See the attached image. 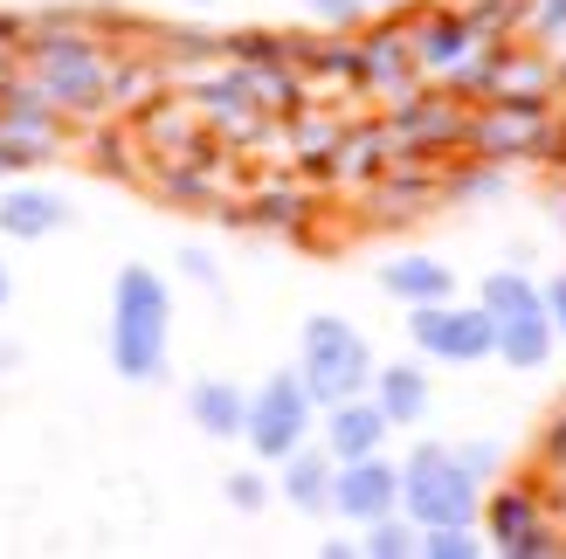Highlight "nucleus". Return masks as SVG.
I'll list each match as a JSON object with an SVG mask.
<instances>
[{
    "label": "nucleus",
    "mask_w": 566,
    "mask_h": 559,
    "mask_svg": "<svg viewBox=\"0 0 566 559\" xmlns=\"http://www.w3.org/2000/svg\"><path fill=\"white\" fill-rule=\"evenodd\" d=\"M318 414H325V450H332V463L380 456L387 435H394V422L380 414L374 394H346V401H332V408H318Z\"/></svg>",
    "instance_id": "9d476101"
},
{
    "label": "nucleus",
    "mask_w": 566,
    "mask_h": 559,
    "mask_svg": "<svg viewBox=\"0 0 566 559\" xmlns=\"http://www.w3.org/2000/svg\"><path fill=\"white\" fill-rule=\"evenodd\" d=\"M35 63V91L55 104V110H104V55L91 35H42L28 49Z\"/></svg>",
    "instance_id": "423d86ee"
},
{
    "label": "nucleus",
    "mask_w": 566,
    "mask_h": 559,
    "mask_svg": "<svg viewBox=\"0 0 566 559\" xmlns=\"http://www.w3.org/2000/svg\"><path fill=\"white\" fill-rule=\"evenodd\" d=\"M359 552L366 559H415V546H421V525L408 518V511H387V518H374V525H359Z\"/></svg>",
    "instance_id": "6ab92c4d"
},
{
    "label": "nucleus",
    "mask_w": 566,
    "mask_h": 559,
    "mask_svg": "<svg viewBox=\"0 0 566 559\" xmlns=\"http://www.w3.org/2000/svg\"><path fill=\"white\" fill-rule=\"evenodd\" d=\"M421 559H476V552H491V546H476L470 525H421Z\"/></svg>",
    "instance_id": "412c9836"
},
{
    "label": "nucleus",
    "mask_w": 566,
    "mask_h": 559,
    "mask_svg": "<svg viewBox=\"0 0 566 559\" xmlns=\"http://www.w3.org/2000/svg\"><path fill=\"white\" fill-rule=\"evenodd\" d=\"M401 511L415 525H476V511H484V484L463 470L457 450L415 442V450L401 456Z\"/></svg>",
    "instance_id": "7ed1b4c3"
},
{
    "label": "nucleus",
    "mask_w": 566,
    "mask_h": 559,
    "mask_svg": "<svg viewBox=\"0 0 566 559\" xmlns=\"http://www.w3.org/2000/svg\"><path fill=\"white\" fill-rule=\"evenodd\" d=\"M297 214H304V201H297V193H270V201H263V214H256V221H270V229H291Z\"/></svg>",
    "instance_id": "a878e982"
},
{
    "label": "nucleus",
    "mask_w": 566,
    "mask_h": 559,
    "mask_svg": "<svg viewBox=\"0 0 566 559\" xmlns=\"http://www.w3.org/2000/svg\"><path fill=\"white\" fill-rule=\"evenodd\" d=\"M49 131H55V104H49L42 91H14V97H8V110H0V138L35 159V152L49 146Z\"/></svg>",
    "instance_id": "a211bd4d"
},
{
    "label": "nucleus",
    "mask_w": 566,
    "mask_h": 559,
    "mask_svg": "<svg viewBox=\"0 0 566 559\" xmlns=\"http://www.w3.org/2000/svg\"><path fill=\"white\" fill-rule=\"evenodd\" d=\"M318 435V401H311L304 373H270L256 394H249V414H242V442L256 450V463H283L291 450Z\"/></svg>",
    "instance_id": "39448f33"
},
{
    "label": "nucleus",
    "mask_w": 566,
    "mask_h": 559,
    "mask_svg": "<svg viewBox=\"0 0 566 559\" xmlns=\"http://www.w3.org/2000/svg\"><path fill=\"white\" fill-rule=\"evenodd\" d=\"M408 70H415V49H408V35H394V28L359 49V76H374V83H394V76H408Z\"/></svg>",
    "instance_id": "aec40b11"
},
{
    "label": "nucleus",
    "mask_w": 566,
    "mask_h": 559,
    "mask_svg": "<svg viewBox=\"0 0 566 559\" xmlns=\"http://www.w3.org/2000/svg\"><path fill=\"white\" fill-rule=\"evenodd\" d=\"M180 270L193 276V284H208V291H214V256H208V249H187V256H180Z\"/></svg>",
    "instance_id": "c85d7f7f"
},
{
    "label": "nucleus",
    "mask_w": 566,
    "mask_h": 559,
    "mask_svg": "<svg viewBox=\"0 0 566 559\" xmlns=\"http://www.w3.org/2000/svg\"><path fill=\"white\" fill-rule=\"evenodd\" d=\"M366 394L380 401V414L394 429H415L421 414H429V373L415 367V359H401V367H374V387Z\"/></svg>",
    "instance_id": "f3484780"
},
{
    "label": "nucleus",
    "mask_w": 566,
    "mask_h": 559,
    "mask_svg": "<svg viewBox=\"0 0 566 559\" xmlns=\"http://www.w3.org/2000/svg\"><path fill=\"white\" fill-rule=\"evenodd\" d=\"M332 511L346 525H374L387 511H401V463L387 456H359L332 470Z\"/></svg>",
    "instance_id": "1a4fd4ad"
},
{
    "label": "nucleus",
    "mask_w": 566,
    "mask_h": 559,
    "mask_svg": "<svg viewBox=\"0 0 566 559\" xmlns=\"http://www.w3.org/2000/svg\"><path fill=\"white\" fill-rule=\"evenodd\" d=\"M70 221V201L63 193H49V187H8L0 193V235L8 242H42L55 235Z\"/></svg>",
    "instance_id": "ddd939ff"
},
{
    "label": "nucleus",
    "mask_w": 566,
    "mask_h": 559,
    "mask_svg": "<svg viewBox=\"0 0 566 559\" xmlns=\"http://www.w3.org/2000/svg\"><path fill=\"white\" fill-rule=\"evenodd\" d=\"M187 414L193 429L214 435V442H242V414H249V394L235 380H193L187 387Z\"/></svg>",
    "instance_id": "2eb2a0df"
},
{
    "label": "nucleus",
    "mask_w": 566,
    "mask_h": 559,
    "mask_svg": "<svg viewBox=\"0 0 566 559\" xmlns=\"http://www.w3.org/2000/svg\"><path fill=\"white\" fill-rule=\"evenodd\" d=\"M539 297H546V318H553V331L566 339V270H559V276H546V284H539Z\"/></svg>",
    "instance_id": "393cba45"
},
{
    "label": "nucleus",
    "mask_w": 566,
    "mask_h": 559,
    "mask_svg": "<svg viewBox=\"0 0 566 559\" xmlns=\"http://www.w3.org/2000/svg\"><path fill=\"white\" fill-rule=\"evenodd\" d=\"M14 166H35V159H28L21 146H8V138H0V180H8V173H14Z\"/></svg>",
    "instance_id": "2f4dec72"
},
{
    "label": "nucleus",
    "mask_w": 566,
    "mask_h": 559,
    "mask_svg": "<svg viewBox=\"0 0 566 559\" xmlns=\"http://www.w3.org/2000/svg\"><path fill=\"white\" fill-rule=\"evenodd\" d=\"M408 131H421V138H449V131H457V110H429V118H408Z\"/></svg>",
    "instance_id": "cd10ccee"
},
{
    "label": "nucleus",
    "mask_w": 566,
    "mask_h": 559,
    "mask_svg": "<svg viewBox=\"0 0 566 559\" xmlns=\"http://www.w3.org/2000/svg\"><path fill=\"white\" fill-rule=\"evenodd\" d=\"M408 331L421 359H442V367H476V359H491V312L484 304H415L408 312Z\"/></svg>",
    "instance_id": "0eeeda50"
},
{
    "label": "nucleus",
    "mask_w": 566,
    "mask_h": 559,
    "mask_svg": "<svg viewBox=\"0 0 566 559\" xmlns=\"http://www.w3.org/2000/svg\"><path fill=\"white\" fill-rule=\"evenodd\" d=\"M457 456H463V470H470L484 491H491V477L504 470V450H497V442H470V450H457Z\"/></svg>",
    "instance_id": "5701e85b"
},
{
    "label": "nucleus",
    "mask_w": 566,
    "mask_h": 559,
    "mask_svg": "<svg viewBox=\"0 0 566 559\" xmlns=\"http://www.w3.org/2000/svg\"><path fill=\"white\" fill-rule=\"evenodd\" d=\"M366 8H387V14H401V8H415V0H366Z\"/></svg>",
    "instance_id": "f704fd0d"
},
{
    "label": "nucleus",
    "mask_w": 566,
    "mask_h": 559,
    "mask_svg": "<svg viewBox=\"0 0 566 559\" xmlns=\"http://www.w3.org/2000/svg\"><path fill=\"white\" fill-rule=\"evenodd\" d=\"M297 373L311 387V401L332 408V401H346V394H366L374 387V346L359 339V325L346 318H311L304 325V352H297Z\"/></svg>",
    "instance_id": "20e7f679"
},
{
    "label": "nucleus",
    "mask_w": 566,
    "mask_h": 559,
    "mask_svg": "<svg viewBox=\"0 0 566 559\" xmlns=\"http://www.w3.org/2000/svg\"><path fill=\"white\" fill-rule=\"evenodd\" d=\"M229 505H235V511H263V505H270L263 470H235V477H229Z\"/></svg>",
    "instance_id": "4be33fe9"
},
{
    "label": "nucleus",
    "mask_w": 566,
    "mask_h": 559,
    "mask_svg": "<svg viewBox=\"0 0 566 559\" xmlns=\"http://www.w3.org/2000/svg\"><path fill=\"white\" fill-rule=\"evenodd\" d=\"M276 470H283V477H276L283 505H297V511H332V470H338L332 450H311V442H304V450H291Z\"/></svg>",
    "instance_id": "dca6fc26"
},
{
    "label": "nucleus",
    "mask_w": 566,
    "mask_h": 559,
    "mask_svg": "<svg viewBox=\"0 0 566 559\" xmlns=\"http://www.w3.org/2000/svg\"><path fill=\"white\" fill-rule=\"evenodd\" d=\"M8 297H14V276H8V263H0V312H8Z\"/></svg>",
    "instance_id": "473e14b6"
},
{
    "label": "nucleus",
    "mask_w": 566,
    "mask_h": 559,
    "mask_svg": "<svg viewBox=\"0 0 566 559\" xmlns=\"http://www.w3.org/2000/svg\"><path fill=\"white\" fill-rule=\"evenodd\" d=\"M476 518L491 532V552H504V559H553L559 552V532H553L546 505L532 497V484H497Z\"/></svg>",
    "instance_id": "6e6552de"
},
{
    "label": "nucleus",
    "mask_w": 566,
    "mask_h": 559,
    "mask_svg": "<svg viewBox=\"0 0 566 559\" xmlns=\"http://www.w3.org/2000/svg\"><path fill=\"white\" fill-rule=\"evenodd\" d=\"M491 312V352L504 359V367H518V373H539L546 359H553V318H546V297L539 284H532L525 270H491L484 276V297H476Z\"/></svg>",
    "instance_id": "f03ea898"
},
{
    "label": "nucleus",
    "mask_w": 566,
    "mask_h": 559,
    "mask_svg": "<svg viewBox=\"0 0 566 559\" xmlns=\"http://www.w3.org/2000/svg\"><path fill=\"white\" fill-rule=\"evenodd\" d=\"M553 76H559V83H566V63H559V70H553Z\"/></svg>",
    "instance_id": "e433bc0d"
},
{
    "label": "nucleus",
    "mask_w": 566,
    "mask_h": 559,
    "mask_svg": "<svg viewBox=\"0 0 566 559\" xmlns=\"http://www.w3.org/2000/svg\"><path fill=\"white\" fill-rule=\"evenodd\" d=\"M457 193H504V173H470Z\"/></svg>",
    "instance_id": "7c9ffc66"
},
{
    "label": "nucleus",
    "mask_w": 566,
    "mask_h": 559,
    "mask_svg": "<svg viewBox=\"0 0 566 559\" xmlns=\"http://www.w3.org/2000/svg\"><path fill=\"white\" fill-rule=\"evenodd\" d=\"M539 456H546L553 470H566V408H559L553 422H546V442H539Z\"/></svg>",
    "instance_id": "bb28decb"
},
{
    "label": "nucleus",
    "mask_w": 566,
    "mask_h": 559,
    "mask_svg": "<svg viewBox=\"0 0 566 559\" xmlns=\"http://www.w3.org/2000/svg\"><path fill=\"white\" fill-rule=\"evenodd\" d=\"M187 8H221V0H187Z\"/></svg>",
    "instance_id": "c9c22d12"
},
{
    "label": "nucleus",
    "mask_w": 566,
    "mask_h": 559,
    "mask_svg": "<svg viewBox=\"0 0 566 559\" xmlns=\"http://www.w3.org/2000/svg\"><path fill=\"white\" fill-rule=\"evenodd\" d=\"M539 138H546V104L539 97H512V91H504L497 110L476 118V146H484L491 159L497 152H525V146H539Z\"/></svg>",
    "instance_id": "f8f14e48"
},
{
    "label": "nucleus",
    "mask_w": 566,
    "mask_h": 559,
    "mask_svg": "<svg viewBox=\"0 0 566 559\" xmlns=\"http://www.w3.org/2000/svg\"><path fill=\"white\" fill-rule=\"evenodd\" d=\"M476 42H484V35L470 28V14H429V21H421V35H408L421 76H457L476 55Z\"/></svg>",
    "instance_id": "9b49d317"
},
{
    "label": "nucleus",
    "mask_w": 566,
    "mask_h": 559,
    "mask_svg": "<svg viewBox=\"0 0 566 559\" xmlns=\"http://www.w3.org/2000/svg\"><path fill=\"white\" fill-rule=\"evenodd\" d=\"M380 291L394 297V304H442V297H457V270L449 263H436V256H394L387 270H380Z\"/></svg>",
    "instance_id": "4468645a"
},
{
    "label": "nucleus",
    "mask_w": 566,
    "mask_h": 559,
    "mask_svg": "<svg viewBox=\"0 0 566 559\" xmlns=\"http://www.w3.org/2000/svg\"><path fill=\"white\" fill-rule=\"evenodd\" d=\"M539 28L546 35H566V0H539Z\"/></svg>",
    "instance_id": "c756f323"
},
{
    "label": "nucleus",
    "mask_w": 566,
    "mask_h": 559,
    "mask_svg": "<svg viewBox=\"0 0 566 559\" xmlns=\"http://www.w3.org/2000/svg\"><path fill=\"white\" fill-rule=\"evenodd\" d=\"M14 35H21V21H14V14H0V42H14Z\"/></svg>",
    "instance_id": "72a5a7b5"
},
{
    "label": "nucleus",
    "mask_w": 566,
    "mask_h": 559,
    "mask_svg": "<svg viewBox=\"0 0 566 559\" xmlns=\"http://www.w3.org/2000/svg\"><path fill=\"white\" fill-rule=\"evenodd\" d=\"M166 339H174V297L146 263H125L111 284V367L118 380L146 387L166 373Z\"/></svg>",
    "instance_id": "f257e3e1"
},
{
    "label": "nucleus",
    "mask_w": 566,
    "mask_h": 559,
    "mask_svg": "<svg viewBox=\"0 0 566 559\" xmlns=\"http://www.w3.org/2000/svg\"><path fill=\"white\" fill-rule=\"evenodd\" d=\"M304 8L318 14L325 28H353V21H359V8H366V0H304Z\"/></svg>",
    "instance_id": "b1692460"
}]
</instances>
